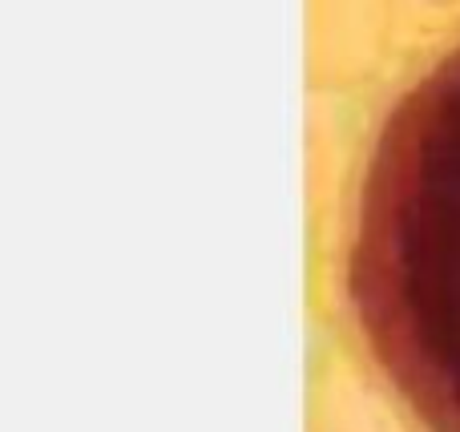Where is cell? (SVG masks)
<instances>
[{
	"mask_svg": "<svg viewBox=\"0 0 460 432\" xmlns=\"http://www.w3.org/2000/svg\"><path fill=\"white\" fill-rule=\"evenodd\" d=\"M348 287L400 401L429 432H460V45L376 142Z\"/></svg>",
	"mask_w": 460,
	"mask_h": 432,
	"instance_id": "1",
	"label": "cell"
}]
</instances>
